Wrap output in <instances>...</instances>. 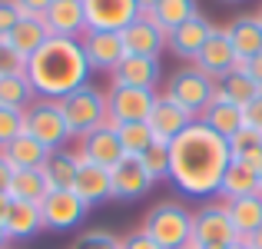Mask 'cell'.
<instances>
[{
    "mask_svg": "<svg viewBox=\"0 0 262 249\" xmlns=\"http://www.w3.org/2000/svg\"><path fill=\"white\" fill-rule=\"evenodd\" d=\"M229 163H232L229 140L212 133L199 120L189 123L169 143V183L186 196H196V199L216 196Z\"/></svg>",
    "mask_w": 262,
    "mask_h": 249,
    "instance_id": "1",
    "label": "cell"
},
{
    "mask_svg": "<svg viewBox=\"0 0 262 249\" xmlns=\"http://www.w3.org/2000/svg\"><path fill=\"white\" fill-rule=\"evenodd\" d=\"M90 73L93 70H90L83 44L73 37H50L27 60V80L40 100H63L77 87L90 83Z\"/></svg>",
    "mask_w": 262,
    "mask_h": 249,
    "instance_id": "2",
    "label": "cell"
},
{
    "mask_svg": "<svg viewBox=\"0 0 262 249\" xmlns=\"http://www.w3.org/2000/svg\"><path fill=\"white\" fill-rule=\"evenodd\" d=\"M63 110L67 130H70L73 140H83L86 133H93L96 127L110 123V110H106V90L96 87V83H83L73 93H67L63 100H57Z\"/></svg>",
    "mask_w": 262,
    "mask_h": 249,
    "instance_id": "3",
    "label": "cell"
},
{
    "mask_svg": "<svg viewBox=\"0 0 262 249\" xmlns=\"http://www.w3.org/2000/svg\"><path fill=\"white\" fill-rule=\"evenodd\" d=\"M140 230L149 233L163 249H183L192 236V213L179 199H160L146 210Z\"/></svg>",
    "mask_w": 262,
    "mask_h": 249,
    "instance_id": "4",
    "label": "cell"
},
{
    "mask_svg": "<svg viewBox=\"0 0 262 249\" xmlns=\"http://www.w3.org/2000/svg\"><path fill=\"white\" fill-rule=\"evenodd\" d=\"M163 96L173 100L176 107L189 110L192 116H199L212 100H216V80L206 77L196 64H183L179 70H173L163 83Z\"/></svg>",
    "mask_w": 262,
    "mask_h": 249,
    "instance_id": "5",
    "label": "cell"
},
{
    "mask_svg": "<svg viewBox=\"0 0 262 249\" xmlns=\"http://www.w3.org/2000/svg\"><path fill=\"white\" fill-rule=\"evenodd\" d=\"M239 243V233L232 226L229 206L223 199H209L192 213V236H189V249H209V246H232Z\"/></svg>",
    "mask_w": 262,
    "mask_h": 249,
    "instance_id": "6",
    "label": "cell"
},
{
    "mask_svg": "<svg viewBox=\"0 0 262 249\" xmlns=\"http://www.w3.org/2000/svg\"><path fill=\"white\" fill-rule=\"evenodd\" d=\"M24 133H30L33 140H40L50 153L53 150H63L67 143L73 140L70 130H67L60 103L57 100H40V96L24 110Z\"/></svg>",
    "mask_w": 262,
    "mask_h": 249,
    "instance_id": "7",
    "label": "cell"
},
{
    "mask_svg": "<svg viewBox=\"0 0 262 249\" xmlns=\"http://www.w3.org/2000/svg\"><path fill=\"white\" fill-rule=\"evenodd\" d=\"M160 93L156 90H140V87H116L110 83L106 90V110H110V123L123 127V123H146L153 113Z\"/></svg>",
    "mask_w": 262,
    "mask_h": 249,
    "instance_id": "8",
    "label": "cell"
},
{
    "mask_svg": "<svg viewBox=\"0 0 262 249\" xmlns=\"http://www.w3.org/2000/svg\"><path fill=\"white\" fill-rule=\"evenodd\" d=\"M40 213H43V230L67 233V230H77L83 223L90 206L73 190H50L40 199Z\"/></svg>",
    "mask_w": 262,
    "mask_h": 249,
    "instance_id": "9",
    "label": "cell"
},
{
    "mask_svg": "<svg viewBox=\"0 0 262 249\" xmlns=\"http://www.w3.org/2000/svg\"><path fill=\"white\" fill-rule=\"evenodd\" d=\"M77 156H80V160H86V163H96V166L113 170V166L126 156L116 123H103V127L93 130V133H86L83 140H80V147H77Z\"/></svg>",
    "mask_w": 262,
    "mask_h": 249,
    "instance_id": "10",
    "label": "cell"
},
{
    "mask_svg": "<svg viewBox=\"0 0 262 249\" xmlns=\"http://www.w3.org/2000/svg\"><path fill=\"white\" fill-rule=\"evenodd\" d=\"M86 30H113L120 33L126 24L140 17L136 0H83Z\"/></svg>",
    "mask_w": 262,
    "mask_h": 249,
    "instance_id": "11",
    "label": "cell"
},
{
    "mask_svg": "<svg viewBox=\"0 0 262 249\" xmlns=\"http://www.w3.org/2000/svg\"><path fill=\"white\" fill-rule=\"evenodd\" d=\"M192 64L216 83L223 80L226 73L239 70V57H236V50H232V40H229V33H226V27H216V30H212V37L206 40V47L199 50V57L192 60Z\"/></svg>",
    "mask_w": 262,
    "mask_h": 249,
    "instance_id": "12",
    "label": "cell"
},
{
    "mask_svg": "<svg viewBox=\"0 0 262 249\" xmlns=\"http://www.w3.org/2000/svg\"><path fill=\"white\" fill-rule=\"evenodd\" d=\"M212 20H206L203 13H196L192 20H186V24H179L176 30L166 33V50L179 57L183 64H192V60L199 57V50L206 47V40L212 37Z\"/></svg>",
    "mask_w": 262,
    "mask_h": 249,
    "instance_id": "13",
    "label": "cell"
},
{
    "mask_svg": "<svg viewBox=\"0 0 262 249\" xmlns=\"http://www.w3.org/2000/svg\"><path fill=\"white\" fill-rule=\"evenodd\" d=\"M120 37H123L126 53H133V57H156L160 60L163 50H166V30L156 27V20L146 17V13H140L133 24L123 27Z\"/></svg>",
    "mask_w": 262,
    "mask_h": 249,
    "instance_id": "14",
    "label": "cell"
},
{
    "mask_svg": "<svg viewBox=\"0 0 262 249\" xmlns=\"http://www.w3.org/2000/svg\"><path fill=\"white\" fill-rule=\"evenodd\" d=\"M110 183H113V199H123V203L143 199L153 190V176H149L146 166L140 163V156H123V160L110 170Z\"/></svg>",
    "mask_w": 262,
    "mask_h": 249,
    "instance_id": "15",
    "label": "cell"
},
{
    "mask_svg": "<svg viewBox=\"0 0 262 249\" xmlns=\"http://www.w3.org/2000/svg\"><path fill=\"white\" fill-rule=\"evenodd\" d=\"M80 44H83V53L90 60V70H100V73H113L116 64L126 57L123 37L113 30H86L80 37Z\"/></svg>",
    "mask_w": 262,
    "mask_h": 249,
    "instance_id": "16",
    "label": "cell"
},
{
    "mask_svg": "<svg viewBox=\"0 0 262 249\" xmlns=\"http://www.w3.org/2000/svg\"><path fill=\"white\" fill-rule=\"evenodd\" d=\"M110 83L116 87H140V90H156L163 83V64L156 57H126L116 64V70L110 73Z\"/></svg>",
    "mask_w": 262,
    "mask_h": 249,
    "instance_id": "17",
    "label": "cell"
},
{
    "mask_svg": "<svg viewBox=\"0 0 262 249\" xmlns=\"http://www.w3.org/2000/svg\"><path fill=\"white\" fill-rule=\"evenodd\" d=\"M43 24H47V30H50V37H73V40H80L86 33L83 0H53L50 10L43 13Z\"/></svg>",
    "mask_w": 262,
    "mask_h": 249,
    "instance_id": "18",
    "label": "cell"
},
{
    "mask_svg": "<svg viewBox=\"0 0 262 249\" xmlns=\"http://www.w3.org/2000/svg\"><path fill=\"white\" fill-rule=\"evenodd\" d=\"M4 230L10 236V243H24V239H33L43 233V213H40V203H24V199H10L4 213Z\"/></svg>",
    "mask_w": 262,
    "mask_h": 249,
    "instance_id": "19",
    "label": "cell"
},
{
    "mask_svg": "<svg viewBox=\"0 0 262 249\" xmlns=\"http://www.w3.org/2000/svg\"><path fill=\"white\" fill-rule=\"evenodd\" d=\"M146 123L153 127V136L160 143H173L176 136L189 127V123H196V116H192L189 110L176 107L173 100H166V96L160 93V100H156V107H153V113H149Z\"/></svg>",
    "mask_w": 262,
    "mask_h": 249,
    "instance_id": "20",
    "label": "cell"
},
{
    "mask_svg": "<svg viewBox=\"0 0 262 249\" xmlns=\"http://www.w3.org/2000/svg\"><path fill=\"white\" fill-rule=\"evenodd\" d=\"M226 33H229V40H232L239 67H243L246 60H252L256 53H262V17L259 13H239V17H232V24L226 27Z\"/></svg>",
    "mask_w": 262,
    "mask_h": 249,
    "instance_id": "21",
    "label": "cell"
},
{
    "mask_svg": "<svg viewBox=\"0 0 262 249\" xmlns=\"http://www.w3.org/2000/svg\"><path fill=\"white\" fill-rule=\"evenodd\" d=\"M73 193L93 210V206L113 199V183H110V170L106 166H96V163H86L80 160V170H77V183H73Z\"/></svg>",
    "mask_w": 262,
    "mask_h": 249,
    "instance_id": "22",
    "label": "cell"
},
{
    "mask_svg": "<svg viewBox=\"0 0 262 249\" xmlns=\"http://www.w3.org/2000/svg\"><path fill=\"white\" fill-rule=\"evenodd\" d=\"M203 127H209L212 133H219V136H226V140H232V136L239 133V130L246 127L243 123V107H236V103H229V100H223V96H216V100L209 103V107L203 110V113L196 116Z\"/></svg>",
    "mask_w": 262,
    "mask_h": 249,
    "instance_id": "23",
    "label": "cell"
},
{
    "mask_svg": "<svg viewBox=\"0 0 262 249\" xmlns=\"http://www.w3.org/2000/svg\"><path fill=\"white\" fill-rule=\"evenodd\" d=\"M259 190V170H252V166L246 163H229V170H226L223 183H219V193L216 199H223V203H232V199H243V196H256Z\"/></svg>",
    "mask_w": 262,
    "mask_h": 249,
    "instance_id": "24",
    "label": "cell"
},
{
    "mask_svg": "<svg viewBox=\"0 0 262 249\" xmlns=\"http://www.w3.org/2000/svg\"><path fill=\"white\" fill-rule=\"evenodd\" d=\"M47 40H50V30H47L43 17H30V13H24V17H20V24L10 30L7 44H10L24 60H30L33 53L47 44Z\"/></svg>",
    "mask_w": 262,
    "mask_h": 249,
    "instance_id": "25",
    "label": "cell"
},
{
    "mask_svg": "<svg viewBox=\"0 0 262 249\" xmlns=\"http://www.w3.org/2000/svg\"><path fill=\"white\" fill-rule=\"evenodd\" d=\"M4 156H7V163H10L13 170H43L47 160H50V150H47L40 140H33L30 133H20L13 143H7Z\"/></svg>",
    "mask_w": 262,
    "mask_h": 249,
    "instance_id": "26",
    "label": "cell"
},
{
    "mask_svg": "<svg viewBox=\"0 0 262 249\" xmlns=\"http://www.w3.org/2000/svg\"><path fill=\"white\" fill-rule=\"evenodd\" d=\"M77 170H80V156L77 150H53L50 160L43 166V179L50 190H73L77 183Z\"/></svg>",
    "mask_w": 262,
    "mask_h": 249,
    "instance_id": "27",
    "label": "cell"
},
{
    "mask_svg": "<svg viewBox=\"0 0 262 249\" xmlns=\"http://www.w3.org/2000/svg\"><path fill=\"white\" fill-rule=\"evenodd\" d=\"M259 93H262V87L243 70V67H239V70H232V73H226V77L216 83V96H223V100L236 103V107H246V103H252Z\"/></svg>",
    "mask_w": 262,
    "mask_h": 249,
    "instance_id": "28",
    "label": "cell"
},
{
    "mask_svg": "<svg viewBox=\"0 0 262 249\" xmlns=\"http://www.w3.org/2000/svg\"><path fill=\"white\" fill-rule=\"evenodd\" d=\"M226 206H229V216H232V226H236L239 239H249L262 226V193L232 199V203H226Z\"/></svg>",
    "mask_w": 262,
    "mask_h": 249,
    "instance_id": "29",
    "label": "cell"
},
{
    "mask_svg": "<svg viewBox=\"0 0 262 249\" xmlns=\"http://www.w3.org/2000/svg\"><path fill=\"white\" fill-rule=\"evenodd\" d=\"M47 193H50V186L43 179V170H13L10 186H7V196L24 199V203H40Z\"/></svg>",
    "mask_w": 262,
    "mask_h": 249,
    "instance_id": "30",
    "label": "cell"
},
{
    "mask_svg": "<svg viewBox=\"0 0 262 249\" xmlns=\"http://www.w3.org/2000/svg\"><path fill=\"white\" fill-rule=\"evenodd\" d=\"M199 13V0H160V4L153 7V13H146V17L156 20V27H163V30H176L179 24H186V20H192Z\"/></svg>",
    "mask_w": 262,
    "mask_h": 249,
    "instance_id": "31",
    "label": "cell"
},
{
    "mask_svg": "<svg viewBox=\"0 0 262 249\" xmlns=\"http://www.w3.org/2000/svg\"><path fill=\"white\" fill-rule=\"evenodd\" d=\"M33 100H37V90L30 87L27 73L0 77V107H7V110H27Z\"/></svg>",
    "mask_w": 262,
    "mask_h": 249,
    "instance_id": "32",
    "label": "cell"
},
{
    "mask_svg": "<svg viewBox=\"0 0 262 249\" xmlns=\"http://www.w3.org/2000/svg\"><path fill=\"white\" fill-rule=\"evenodd\" d=\"M229 150H232V160H236V163H246V166H252V170L262 166V133H259V130L243 127L229 140Z\"/></svg>",
    "mask_w": 262,
    "mask_h": 249,
    "instance_id": "33",
    "label": "cell"
},
{
    "mask_svg": "<svg viewBox=\"0 0 262 249\" xmlns=\"http://www.w3.org/2000/svg\"><path fill=\"white\" fill-rule=\"evenodd\" d=\"M116 130H120V140H123L126 156H143L156 143L153 127H149V123H123V127H116Z\"/></svg>",
    "mask_w": 262,
    "mask_h": 249,
    "instance_id": "34",
    "label": "cell"
},
{
    "mask_svg": "<svg viewBox=\"0 0 262 249\" xmlns=\"http://www.w3.org/2000/svg\"><path fill=\"white\" fill-rule=\"evenodd\" d=\"M140 163L146 166V173L153 176V183L169 179V143H160V140H156L153 147L140 156Z\"/></svg>",
    "mask_w": 262,
    "mask_h": 249,
    "instance_id": "35",
    "label": "cell"
},
{
    "mask_svg": "<svg viewBox=\"0 0 262 249\" xmlns=\"http://www.w3.org/2000/svg\"><path fill=\"white\" fill-rule=\"evenodd\" d=\"M70 249H120V236L110 233V230H103V226H96V230L80 233Z\"/></svg>",
    "mask_w": 262,
    "mask_h": 249,
    "instance_id": "36",
    "label": "cell"
},
{
    "mask_svg": "<svg viewBox=\"0 0 262 249\" xmlns=\"http://www.w3.org/2000/svg\"><path fill=\"white\" fill-rule=\"evenodd\" d=\"M20 133H24V110L0 107V153H4L7 143H13Z\"/></svg>",
    "mask_w": 262,
    "mask_h": 249,
    "instance_id": "37",
    "label": "cell"
},
{
    "mask_svg": "<svg viewBox=\"0 0 262 249\" xmlns=\"http://www.w3.org/2000/svg\"><path fill=\"white\" fill-rule=\"evenodd\" d=\"M13 73H27V60L7 40H0V77H13Z\"/></svg>",
    "mask_w": 262,
    "mask_h": 249,
    "instance_id": "38",
    "label": "cell"
},
{
    "mask_svg": "<svg viewBox=\"0 0 262 249\" xmlns=\"http://www.w3.org/2000/svg\"><path fill=\"white\" fill-rule=\"evenodd\" d=\"M20 17H24V10H20L17 0H0V40L10 37V30L20 24Z\"/></svg>",
    "mask_w": 262,
    "mask_h": 249,
    "instance_id": "39",
    "label": "cell"
},
{
    "mask_svg": "<svg viewBox=\"0 0 262 249\" xmlns=\"http://www.w3.org/2000/svg\"><path fill=\"white\" fill-rule=\"evenodd\" d=\"M120 249H163V246L156 243L149 233L133 230V233H126V236H120Z\"/></svg>",
    "mask_w": 262,
    "mask_h": 249,
    "instance_id": "40",
    "label": "cell"
},
{
    "mask_svg": "<svg viewBox=\"0 0 262 249\" xmlns=\"http://www.w3.org/2000/svg\"><path fill=\"white\" fill-rule=\"evenodd\" d=\"M243 123L262 133V93H259L252 103H246V107H243Z\"/></svg>",
    "mask_w": 262,
    "mask_h": 249,
    "instance_id": "41",
    "label": "cell"
},
{
    "mask_svg": "<svg viewBox=\"0 0 262 249\" xmlns=\"http://www.w3.org/2000/svg\"><path fill=\"white\" fill-rule=\"evenodd\" d=\"M17 4H20V10L30 13V17H43V13L50 10L53 0H17Z\"/></svg>",
    "mask_w": 262,
    "mask_h": 249,
    "instance_id": "42",
    "label": "cell"
},
{
    "mask_svg": "<svg viewBox=\"0 0 262 249\" xmlns=\"http://www.w3.org/2000/svg\"><path fill=\"white\" fill-rule=\"evenodd\" d=\"M243 70H246V73H249V77H252V80H256L259 87H262V53H256L252 60H246V64H243Z\"/></svg>",
    "mask_w": 262,
    "mask_h": 249,
    "instance_id": "43",
    "label": "cell"
},
{
    "mask_svg": "<svg viewBox=\"0 0 262 249\" xmlns=\"http://www.w3.org/2000/svg\"><path fill=\"white\" fill-rule=\"evenodd\" d=\"M10 176H13V166L7 163L4 153H0V193H7V186H10Z\"/></svg>",
    "mask_w": 262,
    "mask_h": 249,
    "instance_id": "44",
    "label": "cell"
},
{
    "mask_svg": "<svg viewBox=\"0 0 262 249\" xmlns=\"http://www.w3.org/2000/svg\"><path fill=\"white\" fill-rule=\"evenodd\" d=\"M160 4V0H136V7H140V13H153V7Z\"/></svg>",
    "mask_w": 262,
    "mask_h": 249,
    "instance_id": "45",
    "label": "cell"
},
{
    "mask_svg": "<svg viewBox=\"0 0 262 249\" xmlns=\"http://www.w3.org/2000/svg\"><path fill=\"white\" fill-rule=\"evenodd\" d=\"M246 243H249L252 249H262V226H259V230H256V233H252V236H249V239H246Z\"/></svg>",
    "mask_w": 262,
    "mask_h": 249,
    "instance_id": "46",
    "label": "cell"
},
{
    "mask_svg": "<svg viewBox=\"0 0 262 249\" xmlns=\"http://www.w3.org/2000/svg\"><path fill=\"white\" fill-rule=\"evenodd\" d=\"M7 206H10V196H7V193H0V219H4V213H7Z\"/></svg>",
    "mask_w": 262,
    "mask_h": 249,
    "instance_id": "47",
    "label": "cell"
},
{
    "mask_svg": "<svg viewBox=\"0 0 262 249\" xmlns=\"http://www.w3.org/2000/svg\"><path fill=\"white\" fill-rule=\"evenodd\" d=\"M10 246V236H7V230H4V223H0V249H7Z\"/></svg>",
    "mask_w": 262,
    "mask_h": 249,
    "instance_id": "48",
    "label": "cell"
},
{
    "mask_svg": "<svg viewBox=\"0 0 262 249\" xmlns=\"http://www.w3.org/2000/svg\"><path fill=\"white\" fill-rule=\"evenodd\" d=\"M229 249H252V246H249V243H246V239H239V243H232Z\"/></svg>",
    "mask_w": 262,
    "mask_h": 249,
    "instance_id": "49",
    "label": "cell"
},
{
    "mask_svg": "<svg viewBox=\"0 0 262 249\" xmlns=\"http://www.w3.org/2000/svg\"><path fill=\"white\" fill-rule=\"evenodd\" d=\"M259 190H262V166H259Z\"/></svg>",
    "mask_w": 262,
    "mask_h": 249,
    "instance_id": "50",
    "label": "cell"
},
{
    "mask_svg": "<svg viewBox=\"0 0 262 249\" xmlns=\"http://www.w3.org/2000/svg\"><path fill=\"white\" fill-rule=\"evenodd\" d=\"M209 249H229V246H209Z\"/></svg>",
    "mask_w": 262,
    "mask_h": 249,
    "instance_id": "51",
    "label": "cell"
},
{
    "mask_svg": "<svg viewBox=\"0 0 262 249\" xmlns=\"http://www.w3.org/2000/svg\"><path fill=\"white\" fill-rule=\"evenodd\" d=\"M226 4H243V0H226Z\"/></svg>",
    "mask_w": 262,
    "mask_h": 249,
    "instance_id": "52",
    "label": "cell"
},
{
    "mask_svg": "<svg viewBox=\"0 0 262 249\" xmlns=\"http://www.w3.org/2000/svg\"><path fill=\"white\" fill-rule=\"evenodd\" d=\"M7 249H17V246H7Z\"/></svg>",
    "mask_w": 262,
    "mask_h": 249,
    "instance_id": "53",
    "label": "cell"
},
{
    "mask_svg": "<svg viewBox=\"0 0 262 249\" xmlns=\"http://www.w3.org/2000/svg\"><path fill=\"white\" fill-rule=\"evenodd\" d=\"M183 249H189V246H183Z\"/></svg>",
    "mask_w": 262,
    "mask_h": 249,
    "instance_id": "54",
    "label": "cell"
},
{
    "mask_svg": "<svg viewBox=\"0 0 262 249\" xmlns=\"http://www.w3.org/2000/svg\"><path fill=\"white\" fill-rule=\"evenodd\" d=\"M259 17H262V10H259Z\"/></svg>",
    "mask_w": 262,
    "mask_h": 249,
    "instance_id": "55",
    "label": "cell"
}]
</instances>
